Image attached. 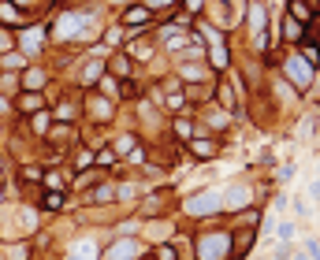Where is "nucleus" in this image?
I'll list each match as a JSON object with an SVG mask.
<instances>
[{"label": "nucleus", "instance_id": "1", "mask_svg": "<svg viewBox=\"0 0 320 260\" xmlns=\"http://www.w3.org/2000/svg\"><path fill=\"white\" fill-rule=\"evenodd\" d=\"M287 74H290V82H294V85H302V90H305V85L313 82V63H309L305 56H290V60H287Z\"/></svg>", "mask_w": 320, "mask_h": 260}, {"label": "nucleus", "instance_id": "2", "mask_svg": "<svg viewBox=\"0 0 320 260\" xmlns=\"http://www.w3.org/2000/svg\"><path fill=\"white\" fill-rule=\"evenodd\" d=\"M227 256V234H205L201 238V260H223Z\"/></svg>", "mask_w": 320, "mask_h": 260}, {"label": "nucleus", "instance_id": "3", "mask_svg": "<svg viewBox=\"0 0 320 260\" xmlns=\"http://www.w3.org/2000/svg\"><path fill=\"white\" fill-rule=\"evenodd\" d=\"M216 208H220V197L216 194H201V197L186 201V212H190V216H209V212H216Z\"/></svg>", "mask_w": 320, "mask_h": 260}, {"label": "nucleus", "instance_id": "4", "mask_svg": "<svg viewBox=\"0 0 320 260\" xmlns=\"http://www.w3.org/2000/svg\"><path fill=\"white\" fill-rule=\"evenodd\" d=\"M82 26H86V15H63L56 23V37H78L74 30H82Z\"/></svg>", "mask_w": 320, "mask_h": 260}, {"label": "nucleus", "instance_id": "5", "mask_svg": "<svg viewBox=\"0 0 320 260\" xmlns=\"http://www.w3.org/2000/svg\"><path fill=\"white\" fill-rule=\"evenodd\" d=\"M209 49H212V63L216 67H227V49H223V41H220L216 30H209Z\"/></svg>", "mask_w": 320, "mask_h": 260}, {"label": "nucleus", "instance_id": "6", "mask_svg": "<svg viewBox=\"0 0 320 260\" xmlns=\"http://www.w3.org/2000/svg\"><path fill=\"white\" fill-rule=\"evenodd\" d=\"M134 253H138L134 242H116V245H112V260H130Z\"/></svg>", "mask_w": 320, "mask_h": 260}, {"label": "nucleus", "instance_id": "7", "mask_svg": "<svg viewBox=\"0 0 320 260\" xmlns=\"http://www.w3.org/2000/svg\"><path fill=\"white\" fill-rule=\"evenodd\" d=\"M93 256H97V245H93V242L78 245V260H93Z\"/></svg>", "mask_w": 320, "mask_h": 260}, {"label": "nucleus", "instance_id": "8", "mask_svg": "<svg viewBox=\"0 0 320 260\" xmlns=\"http://www.w3.org/2000/svg\"><path fill=\"white\" fill-rule=\"evenodd\" d=\"M149 8H134V12H127V23H145Z\"/></svg>", "mask_w": 320, "mask_h": 260}, {"label": "nucleus", "instance_id": "9", "mask_svg": "<svg viewBox=\"0 0 320 260\" xmlns=\"http://www.w3.org/2000/svg\"><path fill=\"white\" fill-rule=\"evenodd\" d=\"M283 34H287V37H302V30H298V19H287V23H283Z\"/></svg>", "mask_w": 320, "mask_h": 260}, {"label": "nucleus", "instance_id": "10", "mask_svg": "<svg viewBox=\"0 0 320 260\" xmlns=\"http://www.w3.org/2000/svg\"><path fill=\"white\" fill-rule=\"evenodd\" d=\"M227 201H231V205H242V201H246V190H242V186H234L231 194H227Z\"/></svg>", "mask_w": 320, "mask_h": 260}, {"label": "nucleus", "instance_id": "11", "mask_svg": "<svg viewBox=\"0 0 320 260\" xmlns=\"http://www.w3.org/2000/svg\"><path fill=\"white\" fill-rule=\"evenodd\" d=\"M194 152H197V156H212V145H209V141H194Z\"/></svg>", "mask_w": 320, "mask_h": 260}, {"label": "nucleus", "instance_id": "12", "mask_svg": "<svg viewBox=\"0 0 320 260\" xmlns=\"http://www.w3.org/2000/svg\"><path fill=\"white\" fill-rule=\"evenodd\" d=\"M86 78H90V82L101 78V63H90V67H86Z\"/></svg>", "mask_w": 320, "mask_h": 260}, {"label": "nucleus", "instance_id": "13", "mask_svg": "<svg viewBox=\"0 0 320 260\" xmlns=\"http://www.w3.org/2000/svg\"><path fill=\"white\" fill-rule=\"evenodd\" d=\"M261 23H265V15H261V8H253V30L261 34Z\"/></svg>", "mask_w": 320, "mask_h": 260}, {"label": "nucleus", "instance_id": "14", "mask_svg": "<svg viewBox=\"0 0 320 260\" xmlns=\"http://www.w3.org/2000/svg\"><path fill=\"white\" fill-rule=\"evenodd\" d=\"M172 4V0H149V12H153V8H168Z\"/></svg>", "mask_w": 320, "mask_h": 260}, {"label": "nucleus", "instance_id": "15", "mask_svg": "<svg viewBox=\"0 0 320 260\" xmlns=\"http://www.w3.org/2000/svg\"><path fill=\"white\" fill-rule=\"evenodd\" d=\"M313 194H316V197H320V179H316V186H313Z\"/></svg>", "mask_w": 320, "mask_h": 260}]
</instances>
